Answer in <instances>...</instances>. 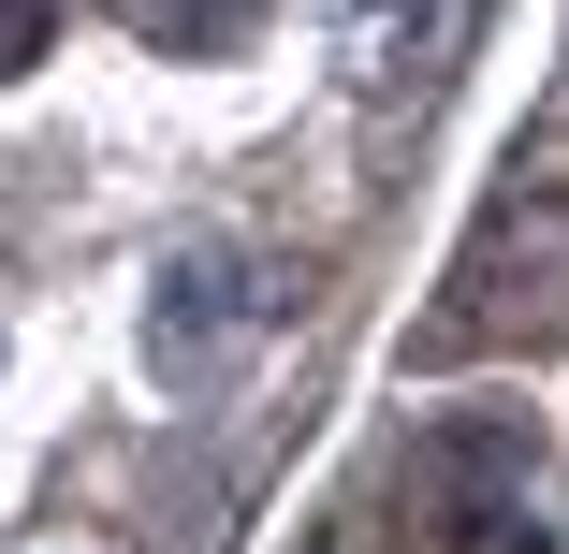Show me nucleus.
<instances>
[{
  "instance_id": "obj_4",
  "label": "nucleus",
  "mask_w": 569,
  "mask_h": 554,
  "mask_svg": "<svg viewBox=\"0 0 569 554\" xmlns=\"http://www.w3.org/2000/svg\"><path fill=\"white\" fill-rule=\"evenodd\" d=\"M44 30H59V0H0V88L44 59Z\"/></svg>"
},
{
  "instance_id": "obj_3",
  "label": "nucleus",
  "mask_w": 569,
  "mask_h": 554,
  "mask_svg": "<svg viewBox=\"0 0 569 554\" xmlns=\"http://www.w3.org/2000/svg\"><path fill=\"white\" fill-rule=\"evenodd\" d=\"M249 16H263V0H132V30H147V44H176V59L249 44Z\"/></svg>"
},
{
  "instance_id": "obj_2",
  "label": "nucleus",
  "mask_w": 569,
  "mask_h": 554,
  "mask_svg": "<svg viewBox=\"0 0 569 554\" xmlns=\"http://www.w3.org/2000/svg\"><path fill=\"white\" fill-rule=\"evenodd\" d=\"M263 292H249V249H190L161 278V365H219V336H249Z\"/></svg>"
},
{
  "instance_id": "obj_1",
  "label": "nucleus",
  "mask_w": 569,
  "mask_h": 554,
  "mask_svg": "<svg viewBox=\"0 0 569 554\" xmlns=\"http://www.w3.org/2000/svg\"><path fill=\"white\" fill-rule=\"evenodd\" d=\"M409 511L468 554H555V482L526 453V423H438L409 453Z\"/></svg>"
}]
</instances>
